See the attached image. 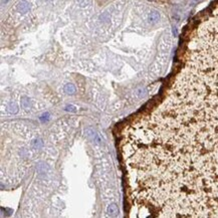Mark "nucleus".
<instances>
[{"instance_id":"nucleus-1","label":"nucleus","mask_w":218,"mask_h":218,"mask_svg":"<svg viewBox=\"0 0 218 218\" xmlns=\"http://www.w3.org/2000/svg\"><path fill=\"white\" fill-rule=\"evenodd\" d=\"M160 13L157 10H151L150 13L148 14V22L150 24H156L160 20Z\"/></svg>"},{"instance_id":"nucleus-9","label":"nucleus","mask_w":218,"mask_h":218,"mask_svg":"<svg viewBox=\"0 0 218 218\" xmlns=\"http://www.w3.org/2000/svg\"><path fill=\"white\" fill-rule=\"evenodd\" d=\"M64 110H65L66 112H70V113H76V112H78V108L74 105H66L65 107H64Z\"/></svg>"},{"instance_id":"nucleus-6","label":"nucleus","mask_w":218,"mask_h":218,"mask_svg":"<svg viewBox=\"0 0 218 218\" xmlns=\"http://www.w3.org/2000/svg\"><path fill=\"white\" fill-rule=\"evenodd\" d=\"M21 107L23 108L25 111H28V110L30 109V101L25 95H23V97H21Z\"/></svg>"},{"instance_id":"nucleus-8","label":"nucleus","mask_w":218,"mask_h":218,"mask_svg":"<svg viewBox=\"0 0 218 218\" xmlns=\"http://www.w3.org/2000/svg\"><path fill=\"white\" fill-rule=\"evenodd\" d=\"M43 146V143L40 139H36V140L32 141V147L34 149H40Z\"/></svg>"},{"instance_id":"nucleus-2","label":"nucleus","mask_w":218,"mask_h":218,"mask_svg":"<svg viewBox=\"0 0 218 218\" xmlns=\"http://www.w3.org/2000/svg\"><path fill=\"white\" fill-rule=\"evenodd\" d=\"M84 133H86V136L88 137L89 139H91V140L95 141V142H97V143H101V141H102L101 138H99V136L93 130V129H91V128L86 129Z\"/></svg>"},{"instance_id":"nucleus-10","label":"nucleus","mask_w":218,"mask_h":218,"mask_svg":"<svg viewBox=\"0 0 218 218\" xmlns=\"http://www.w3.org/2000/svg\"><path fill=\"white\" fill-rule=\"evenodd\" d=\"M136 95L138 97H144L145 95H146V90H144V89H138V90L136 91Z\"/></svg>"},{"instance_id":"nucleus-5","label":"nucleus","mask_w":218,"mask_h":218,"mask_svg":"<svg viewBox=\"0 0 218 218\" xmlns=\"http://www.w3.org/2000/svg\"><path fill=\"white\" fill-rule=\"evenodd\" d=\"M63 90H64V92L67 93V95H74L76 92V87H74L72 84H66L65 86H64Z\"/></svg>"},{"instance_id":"nucleus-12","label":"nucleus","mask_w":218,"mask_h":218,"mask_svg":"<svg viewBox=\"0 0 218 218\" xmlns=\"http://www.w3.org/2000/svg\"><path fill=\"white\" fill-rule=\"evenodd\" d=\"M173 33H174V35H175V36H176V35H177V29H176L175 27L173 28Z\"/></svg>"},{"instance_id":"nucleus-11","label":"nucleus","mask_w":218,"mask_h":218,"mask_svg":"<svg viewBox=\"0 0 218 218\" xmlns=\"http://www.w3.org/2000/svg\"><path fill=\"white\" fill-rule=\"evenodd\" d=\"M39 120H40L42 123H44V122H47L49 120V114L48 113H45V114H42V115L39 117Z\"/></svg>"},{"instance_id":"nucleus-4","label":"nucleus","mask_w":218,"mask_h":218,"mask_svg":"<svg viewBox=\"0 0 218 218\" xmlns=\"http://www.w3.org/2000/svg\"><path fill=\"white\" fill-rule=\"evenodd\" d=\"M107 213H108V215L111 216V217L117 216V215L119 214V209H118V206L116 204H114V203L110 204L109 206H108V208H107Z\"/></svg>"},{"instance_id":"nucleus-13","label":"nucleus","mask_w":218,"mask_h":218,"mask_svg":"<svg viewBox=\"0 0 218 218\" xmlns=\"http://www.w3.org/2000/svg\"><path fill=\"white\" fill-rule=\"evenodd\" d=\"M1 1H2V4H4V3L6 4V3H7L8 1H9V0H1Z\"/></svg>"},{"instance_id":"nucleus-14","label":"nucleus","mask_w":218,"mask_h":218,"mask_svg":"<svg viewBox=\"0 0 218 218\" xmlns=\"http://www.w3.org/2000/svg\"><path fill=\"white\" fill-rule=\"evenodd\" d=\"M196 1H197V0H196Z\"/></svg>"},{"instance_id":"nucleus-7","label":"nucleus","mask_w":218,"mask_h":218,"mask_svg":"<svg viewBox=\"0 0 218 218\" xmlns=\"http://www.w3.org/2000/svg\"><path fill=\"white\" fill-rule=\"evenodd\" d=\"M8 111L11 114H16L18 112V106L16 103H11L8 106Z\"/></svg>"},{"instance_id":"nucleus-3","label":"nucleus","mask_w":218,"mask_h":218,"mask_svg":"<svg viewBox=\"0 0 218 218\" xmlns=\"http://www.w3.org/2000/svg\"><path fill=\"white\" fill-rule=\"evenodd\" d=\"M29 8H30L29 3L26 0H21L17 5V11L21 14H24L29 10Z\"/></svg>"}]
</instances>
